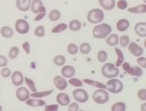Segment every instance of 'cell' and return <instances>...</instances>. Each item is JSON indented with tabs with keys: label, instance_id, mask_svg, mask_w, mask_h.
Instances as JSON below:
<instances>
[{
	"label": "cell",
	"instance_id": "7a4b0ae2",
	"mask_svg": "<svg viewBox=\"0 0 146 111\" xmlns=\"http://www.w3.org/2000/svg\"><path fill=\"white\" fill-rule=\"evenodd\" d=\"M101 73L107 78H113L117 77L120 73V71L115 65L111 63H106L101 68Z\"/></svg>",
	"mask_w": 146,
	"mask_h": 111
},
{
	"label": "cell",
	"instance_id": "8992f818",
	"mask_svg": "<svg viewBox=\"0 0 146 111\" xmlns=\"http://www.w3.org/2000/svg\"><path fill=\"white\" fill-rule=\"evenodd\" d=\"M73 97L78 102L84 103L88 100V95L86 91L81 88H78L73 91Z\"/></svg>",
	"mask_w": 146,
	"mask_h": 111
},
{
	"label": "cell",
	"instance_id": "4dcf8cb0",
	"mask_svg": "<svg viewBox=\"0 0 146 111\" xmlns=\"http://www.w3.org/2000/svg\"><path fill=\"white\" fill-rule=\"evenodd\" d=\"M79 50L81 54H88L91 52V46L88 43H83L79 46Z\"/></svg>",
	"mask_w": 146,
	"mask_h": 111
},
{
	"label": "cell",
	"instance_id": "f35d334b",
	"mask_svg": "<svg viewBox=\"0 0 146 111\" xmlns=\"http://www.w3.org/2000/svg\"><path fill=\"white\" fill-rule=\"evenodd\" d=\"M34 34L38 37H42L45 35V28L43 26H37L34 30Z\"/></svg>",
	"mask_w": 146,
	"mask_h": 111
},
{
	"label": "cell",
	"instance_id": "4fadbf2b",
	"mask_svg": "<svg viewBox=\"0 0 146 111\" xmlns=\"http://www.w3.org/2000/svg\"><path fill=\"white\" fill-rule=\"evenodd\" d=\"M56 101L61 106H66L70 103L71 100H70L69 96L66 93L61 92V93H58L57 95Z\"/></svg>",
	"mask_w": 146,
	"mask_h": 111
},
{
	"label": "cell",
	"instance_id": "ee69618b",
	"mask_svg": "<svg viewBox=\"0 0 146 111\" xmlns=\"http://www.w3.org/2000/svg\"><path fill=\"white\" fill-rule=\"evenodd\" d=\"M137 62H138V65H141L142 68H146V58L145 57H141L139 56L137 59Z\"/></svg>",
	"mask_w": 146,
	"mask_h": 111
},
{
	"label": "cell",
	"instance_id": "836d02e7",
	"mask_svg": "<svg viewBox=\"0 0 146 111\" xmlns=\"http://www.w3.org/2000/svg\"><path fill=\"white\" fill-rule=\"evenodd\" d=\"M19 53V49L17 46H13L10 48L9 52V56L11 59H14L17 58Z\"/></svg>",
	"mask_w": 146,
	"mask_h": 111
},
{
	"label": "cell",
	"instance_id": "f546056e",
	"mask_svg": "<svg viewBox=\"0 0 146 111\" xmlns=\"http://www.w3.org/2000/svg\"><path fill=\"white\" fill-rule=\"evenodd\" d=\"M67 27H68V26L66 24H64V23H61V24H58L55 27H54L52 30H51V32L54 33V34H58V33L63 32V31L66 29Z\"/></svg>",
	"mask_w": 146,
	"mask_h": 111
},
{
	"label": "cell",
	"instance_id": "603a6c76",
	"mask_svg": "<svg viewBox=\"0 0 146 111\" xmlns=\"http://www.w3.org/2000/svg\"><path fill=\"white\" fill-rule=\"evenodd\" d=\"M118 41H119V37L117 34H112L106 38V43L111 46H115L118 45Z\"/></svg>",
	"mask_w": 146,
	"mask_h": 111
},
{
	"label": "cell",
	"instance_id": "e575fe53",
	"mask_svg": "<svg viewBox=\"0 0 146 111\" xmlns=\"http://www.w3.org/2000/svg\"><path fill=\"white\" fill-rule=\"evenodd\" d=\"M24 80H25L26 83L28 85L29 89L31 90L32 92H36V85L35 83H34V81H33L31 78H27V77H25V78H24Z\"/></svg>",
	"mask_w": 146,
	"mask_h": 111
},
{
	"label": "cell",
	"instance_id": "681fc988",
	"mask_svg": "<svg viewBox=\"0 0 146 111\" xmlns=\"http://www.w3.org/2000/svg\"><path fill=\"white\" fill-rule=\"evenodd\" d=\"M121 65H122L123 69L125 72L128 73V71H129L130 68H131V65H130V64L128 63V62H123L122 64H121Z\"/></svg>",
	"mask_w": 146,
	"mask_h": 111
},
{
	"label": "cell",
	"instance_id": "2e32d148",
	"mask_svg": "<svg viewBox=\"0 0 146 111\" xmlns=\"http://www.w3.org/2000/svg\"><path fill=\"white\" fill-rule=\"evenodd\" d=\"M135 32L141 37L146 36V23L139 22L135 25Z\"/></svg>",
	"mask_w": 146,
	"mask_h": 111
},
{
	"label": "cell",
	"instance_id": "52a82bcc",
	"mask_svg": "<svg viewBox=\"0 0 146 111\" xmlns=\"http://www.w3.org/2000/svg\"><path fill=\"white\" fill-rule=\"evenodd\" d=\"M15 28L19 34H26L29 31V24L26 20L18 19L16 21Z\"/></svg>",
	"mask_w": 146,
	"mask_h": 111
},
{
	"label": "cell",
	"instance_id": "44dd1931",
	"mask_svg": "<svg viewBox=\"0 0 146 111\" xmlns=\"http://www.w3.org/2000/svg\"><path fill=\"white\" fill-rule=\"evenodd\" d=\"M41 6H43V2L41 0H33L31 2L30 9L34 14H38L39 12Z\"/></svg>",
	"mask_w": 146,
	"mask_h": 111
},
{
	"label": "cell",
	"instance_id": "f907efd6",
	"mask_svg": "<svg viewBox=\"0 0 146 111\" xmlns=\"http://www.w3.org/2000/svg\"><path fill=\"white\" fill-rule=\"evenodd\" d=\"M146 103H143V106L142 108H141V109H142V110H146Z\"/></svg>",
	"mask_w": 146,
	"mask_h": 111
},
{
	"label": "cell",
	"instance_id": "7402d4cb",
	"mask_svg": "<svg viewBox=\"0 0 146 111\" xmlns=\"http://www.w3.org/2000/svg\"><path fill=\"white\" fill-rule=\"evenodd\" d=\"M0 32H1V36L3 37L7 38H11L14 35V31H13L12 28L9 26H7L1 27Z\"/></svg>",
	"mask_w": 146,
	"mask_h": 111
},
{
	"label": "cell",
	"instance_id": "d590c367",
	"mask_svg": "<svg viewBox=\"0 0 146 111\" xmlns=\"http://www.w3.org/2000/svg\"><path fill=\"white\" fill-rule=\"evenodd\" d=\"M107 58H108V55L107 53L104 50L99 51L98 53V60L100 63H104L106 61Z\"/></svg>",
	"mask_w": 146,
	"mask_h": 111
},
{
	"label": "cell",
	"instance_id": "9c48e42d",
	"mask_svg": "<svg viewBox=\"0 0 146 111\" xmlns=\"http://www.w3.org/2000/svg\"><path fill=\"white\" fill-rule=\"evenodd\" d=\"M53 81H54V84L56 88H57V89L60 91H64L68 86V82L66 80L60 75H56L54 77Z\"/></svg>",
	"mask_w": 146,
	"mask_h": 111
},
{
	"label": "cell",
	"instance_id": "83f0119b",
	"mask_svg": "<svg viewBox=\"0 0 146 111\" xmlns=\"http://www.w3.org/2000/svg\"><path fill=\"white\" fill-rule=\"evenodd\" d=\"M48 18L51 21H56L61 18V13L57 9H53L50 11L49 14H48Z\"/></svg>",
	"mask_w": 146,
	"mask_h": 111
},
{
	"label": "cell",
	"instance_id": "d6986e66",
	"mask_svg": "<svg viewBox=\"0 0 146 111\" xmlns=\"http://www.w3.org/2000/svg\"><path fill=\"white\" fill-rule=\"evenodd\" d=\"M25 102L27 105L31 107H41L46 105L45 101L39 99H27Z\"/></svg>",
	"mask_w": 146,
	"mask_h": 111
},
{
	"label": "cell",
	"instance_id": "8d00e7d4",
	"mask_svg": "<svg viewBox=\"0 0 146 111\" xmlns=\"http://www.w3.org/2000/svg\"><path fill=\"white\" fill-rule=\"evenodd\" d=\"M67 51L71 55H75L78 53V48L75 44H70L67 47Z\"/></svg>",
	"mask_w": 146,
	"mask_h": 111
},
{
	"label": "cell",
	"instance_id": "f6af8a7d",
	"mask_svg": "<svg viewBox=\"0 0 146 111\" xmlns=\"http://www.w3.org/2000/svg\"><path fill=\"white\" fill-rule=\"evenodd\" d=\"M68 105H69V104H68ZM78 109H79V105H78V104L77 103V102H71V103L68 105V110L76 111L78 110Z\"/></svg>",
	"mask_w": 146,
	"mask_h": 111
},
{
	"label": "cell",
	"instance_id": "74e56055",
	"mask_svg": "<svg viewBox=\"0 0 146 111\" xmlns=\"http://www.w3.org/2000/svg\"><path fill=\"white\" fill-rule=\"evenodd\" d=\"M118 43H120V44H121V46L122 47L128 46V44H129L130 43L129 37H128L127 35L122 36L120 38L119 41H118Z\"/></svg>",
	"mask_w": 146,
	"mask_h": 111
},
{
	"label": "cell",
	"instance_id": "ab89813d",
	"mask_svg": "<svg viewBox=\"0 0 146 111\" xmlns=\"http://www.w3.org/2000/svg\"><path fill=\"white\" fill-rule=\"evenodd\" d=\"M68 83L69 84H71V85L75 87H78V88H80V87L83 86V82L81 81V80L78 79V78H72L68 81Z\"/></svg>",
	"mask_w": 146,
	"mask_h": 111
},
{
	"label": "cell",
	"instance_id": "3957f363",
	"mask_svg": "<svg viewBox=\"0 0 146 111\" xmlns=\"http://www.w3.org/2000/svg\"><path fill=\"white\" fill-rule=\"evenodd\" d=\"M104 13L100 9H94L88 11L87 19L91 24H99L104 20Z\"/></svg>",
	"mask_w": 146,
	"mask_h": 111
},
{
	"label": "cell",
	"instance_id": "7bdbcfd3",
	"mask_svg": "<svg viewBox=\"0 0 146 111\" xmlns=\"http://www.w3.org/2000/svg\"><path fill=\"white\" fill-rule=\"evenodd\" d=\"M11 75V70L8 68H4L1 71V75L3 78H8Z\"/></svg>",
	"mask_w": 146,
	"mask_h": 111
},
{
	"label": "cell",
	"instance_id": "bcb514c9",
	"mask_svg": "<svg viewBox=\"0 0 146 111\" xmlns=\"http://www.w3.org/2000/svg\"><path fill=\"white\" fill-rule=\"evenodd\" d=\"M45 110L47 111H56L58 110V105H54V104H52V105H45Z\"/></svg>",
	"mask_w": 146,
	"mask_h": 111
},
{
	"label": "cell",
	"instance_id": "1f68e13d",
	"mask_svg": "<svg viewBox=\"0 0 146 111\" xmlns=\"http://www.w3.org/2000/svg\"><path fill=\"white\" fill-rule=\"evenodd\" d=\"M126 109L125 104L123 102H118L113 104L111 107V110L113 111H124Z\"/></svg>",
	"mask_w": 146,
	"mask_h": 111
},
{
	"label": "cell",
	"instance_id": "ac0fdd59",
	"mask_svg": "<svg viewBox=\"0 0 146 111\" xmlns=\"http://www.w3.org/2000/svg\"><path fill=\"white\" fill-rule=\"evenodd\" d=\"M83 82L88 84V85H91V86H94L95 87V88H99V89H106L107 88L106 85H105V84L102 83L101 82H98V81H94V80L84 79L83 80Z\"/></svg>",
	"mask_w": 146,
	"mask_h": 111
},
{
	"label": "cell",
	"instance_id": "e0dca14e",
	"mask_svg": "<svg viewBox=\"0 0 146 111\" xmlns=\"http://www.w3.org/2000/svg\"><path fill=\"white\" fill-rule=\"evenodd\" d=\"M130 26V22L125 18H121L117 22L116 28L118 31H125Z\"/></svg>",
	"mask_w": 146,
	"mask_h": 111
},
{
	"label": "cell",
	"instance_id": "5bb4252c",
	"mask_svg": "<svg viewBox=\"0 0 146 111\" xmlns=\"http://www.w3.org/2000/svg\"><path fill=\"white\" fill-rule=\"evenodd\" d=\"M76 70L71 65H65L61 69V75L64 78H69L75 75Z\"/></svg>",
	"mask_w": 146,
	"mask_h": 111
},
{
	"label": "cell",
	"instance_id": "4316f807",
	"mask_svg": "<svg viewBox=\"0 0 146 111\" xmlns=\"http://www.w3.org/2000/svg\"><path fill=\"white\" fill-rule=\"evenodd\" d=\"M81 26L82 24L81 21L76 19L72 20L69 23V28L73 31H77L80 30L81 28Z\"/></svg>",
	"mask_w": 146,
	"mask_h": 111
},
{
	"label": "cell",
	"instance_id": "9a60e30c",
	"mask_svg": "<svg viewBox=\"0 0 146 111\" xmlns=\"http://www.w3.org/2000/svg\"><path fill=\"white\" fill-rule=\"evenodd\" d=\"M100 6L106 11L112 10L115 6V0H98Z\"/></svg>",
	"mask_w": 146,
	"mask_h": 111
},
{
	"label": "cell",
	"instance_id": "b9f144b4",
	"mask_svg": "<svg viewBox=\"0 0 146 111\" xmlns=\"http://www.w3.org/2000/svg\"><path fill=\"white\" fill-rule=\"evenodd\" d=\"M138 97L141 100H146V89L142 88L138 91Z\"/></svg>",
	"mask_w": 146,
	"mask_h": 111
},
{
	"label": "cell",
	"instance_id": "c3c4849f",
	"mask_svg": "<svg viewBox=\"0 0 146 111\" xmlns=\"http://www.w3.org/2000/svg\"><path fill=\"white\" fill-rule=\"evenodd\" d=\"M23 48L25 51V52L27 53V54H30V51H31V48H30V44L28 41H26L22 45Z\"/></svg>",
	"mask_w": 146,
	"mask_h": 111
},
{
	"label": "cell",
	"instance_id": "60d3db41",
	"mask_svg": "<svg viewBox=\"0 0 146 111\" xmlns=\"http://www.w3.org/2000/svg\"><path fill=\"white\" fill-rule=\"evenodd\" d=\"M117 7L119 9L125 10L128 7V2L125 0H119L117 3Z\"/></svg>",
	"mask_w": 146,
	"mask_h": 111
},
{
	"label": "cell",
	"instance_id": "ba28073f",
	"mask_svg": "<svg viewBox=\"0 0 146 111\" xmlns=\"http://www.w3.org/2000/svg\"><path fill=\"white\" fill-rule=\"evenodd\" d=\"M16 96L17 99L21 102H25L27 99L29 98L30 93L29 90L25 87L19 88L16 91Z\"/></svg>",
	"mask_w": 146,
	"mask_h": 111
},
{
	"label": "cell",
	"instance_id": "484cf974",
	"mask_svg": "<svg viewBox=\"0 0 146 111\" xmlns=\"http://www.w3.org/2000/svg\"><path fill=\"white\" fill-rule=\"evenodd\" d=\"M127 73L133 75V76L141 77L143 75V70L138 66H133L131 67Z\"/></svg>",
	"mask_w": 146,
	"mask_h": 111
},
{
	"label": "cell",
	"instance_id": "d6a6232c",
	"mask_svg": "<svg viewBox=\"0 0 146 111\" xmlns=\"http://www.w3.org/2000/svg\"><path fill=\"white\" fill-rule=\"evenodd\" d=\"M46 14V10L45 7H44V6H41V9H40L39 12L37 14L36 17L34 18V21H40V20H41L44 17H45Z\"/></svg>",
	"mask_w": 146,
	"mask_h": 111
},
{
	"label": "cell",
	"instance_id": "277c9868",
	"mask_svg": "<svg viewBox=\"0 0 146 111\" xmlns=\"http://www.w3.org/2000/svg\"><path fill=\"white\" fill-rule=\"evenodd\" d=\"M108 91L112 93H119L123 89V85L122 82L116 78H111L106 84Z\"/></svg>",
	"mask_w": 146,
	"mask_h": 111
},
{
	"label": "cell",
	"instance_id": "7dc6e473",
	"mask_svg": "<svg viewBox=\"0 0 146 111\" xmlns=\"http://www.w3.org/2000/svg\"><path fill=\"white\" fill-rule=\"evenodd\" d=\"M7 58L4 56L0 55V67H5L7 65Z\"/></svg>",
	"mask_w": 146,
	"mask_h": 111
},
{
	"label": "cell",
	"instance_id": "ffe728a7",
	"mask_svg": "<svg viewBox=\"0 0 146 111\" xmlns=\"http://www.w3.org/2000/svg\"><path fill=\"white\" fill-rule=\"evenodd\" d=\"M128 11L133 14H144L146 12V4H141L134 7H130Z\"/></svg>",
	"mask_w": 146,
	"mask_h": 111
},
{
	"label": "cell",
	"instance_id": "5b68a950",
	"mask_svg": "<svg viewBox=\"0 0 146 111\" xmlns=\"http://www.w3.org/2000/svg\"><path fill=\"white\" fill-rule=\"evenodd\" d=\"M93 100L98 104H104L109 100V94L105 89H98L93 94Z\"/></svg>",
	"mask_w": 146,
	"mask_h": 111
},
{
	"label": "cell",
	"instance_id": "cb8c5ba5",
	"mask_svg": "<svg viewBox=\"0 0 146 111\" xmlns=\"http://www.w3.org/2000/svg\"><path fill=\"white\" fill-rule=\"evenodd\" d=\"M54 90L51 89L49 91H41V92H33V93H31L30 95V96L31 98H44V97H46L48 95H50L53 92Z\"/></svg>",
	"mask_w": 146,
	"mask_h": 111
},
{
	"label": "cell",
	"instance_id": "30bf717a",
	"mask_svg": "<svg viewBox=\"0 0 146 111\" xmlns=\"http://www.w3.org/2000/svg\"><path fill=\"white\" fill-rule=\"evenodd\" d=\"M129 46H128V51L131 53L133 56L136 57L141 56L143 54V48L135 42L129 43Z\"/></svg>",
	"mask_w": 146,
	"mask_h": 111
},
{
	"label": "cell",
	"instance_id": "816d5d0a",
	"mask_svg": "<svg viewBox=\"0 0 146 111\" xmlns=\"http://www.w3.org/2000/svg\"><path fill=\"white\" fill-rule=\"evenodd\" d=\"M1 109H2V107H1V105H0V110H1Z\"/></svg>",
	"mask_w": 146,
	"mask_h": 111
},
{
	"label": "cell",
	"instance_id": "f1b7e54d",
	"mask_svg": "<svg viewBox=\"0 0 146 111\" xmlns=\"http://www.w3.org/2000/svg\"><path fill=\"white\" fill-rule=\"evenodd\" d=\"M53 62L55 65H58V66H62V65H65L66 58L62 55L56 56L53 60Z\"/></svg>",
	"mask_w": 146,
	"mask_h": 111
},
{
	"label": "cell",
	"instance_id": "7c38bea8",
	"mask_svg": "<svg viewBox=\"0 0 146 111\" xmlns=\"http://www.w3.org/2000/svg\"><path fill=\"white\" fill-rule=\"evenodd\" d=\"M31 2V0H17L16 5L19 11L25 12L30 9Z\"/></svg>",
	"mask_w": 146,
	"mask_h": 111
},
{
	"label": "cell",
	"instance_id": "6da1fadb",
	"mask_svg": "<svg viewBox=\"0 0 146 111\" xmlns=\"http://www.w3.org/2000/svg\"><path fill=\"white\" fill-rule=\"evenodd\" d=\"M112 28L109 24L106 23L101 24L100 25H97L93 28V36L95 38L103 39L106 38L111 33Z\"/></svg>",
	"mask_w": 146,
	"mask_h": 111
},
{
	"label": "cell",
	"instance_id": "8fae6325",
	"mask_svg": "<svg viewBox=\"0 0 146 111\" xmlns=\"http://www.w3.org/2000/svg\"><path fill=\"white\" fill-rule=\"evenodd\" d=\"M11 81H12L13 85L18 87L22 85L24 83V76H23L22 73L20 71H14L11 75Z\"/></svg>",
	"mask_w": 146,
	"mask_h": 111
},
{
	"label": "cell",
	"instance_id": "d4e9b609",
	"mask_svg": "<svg viewBox=\"0 0 146 111\" xmlns=\"http://www.w3.org/2000/svg\"><path fill=\"white\" fill-rule=\"evenodd\" d=\"M115 54H116L117 56H118V59H117L116 63H115V66L118 68V67L121 66V64L124 62V60H125V58H124L123 54L122 51H121V49H119V48H115Z\"/></svg>",
	"mask_w": 146,
	"mask_h": 111
}]
</instances>
